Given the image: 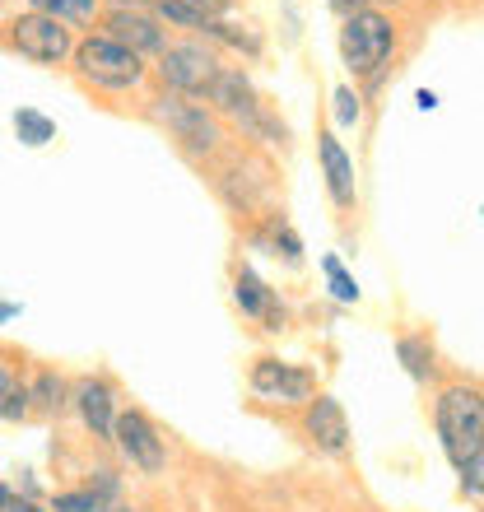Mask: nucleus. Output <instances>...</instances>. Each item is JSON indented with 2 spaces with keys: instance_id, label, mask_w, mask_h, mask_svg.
I'll return each instance as SVG.
<instances>
[{
  "instance_id": "obj_1",
  "label": "nucleus",
  "mask_w": 484,
  "mask_h": 512,
  "mask_svg": "<svg viewBox=\"0 0 484 512\" xmlns=\"http://www.w3.org/2000/svg\"><path fill=\"white\" fill-rule=\"evenodd\" d=\"M205 103H210L215 117H229L233 126H242V131L256 135V140H270V145H284V140H289V126L256 98L252 80H247L242 70H219V80L210 84Z\"/></svg>"
},
{
  "instance_id": "obj_2",
  "label": "nucleus",
  "mask_w": 484,
  "mask_h": 512,
  "mask_svg": "<svg viewBox=\"0 0 484 512\" xmlns=\"http://www.w3.org/2000/svg\"><path fill=\"white\" fill-rule=\"evenodd\" d=\"M433 419H438V438H443L447 457L457 466L484 452V396L475 387H447L438 396Z\"/></svg>"
},
{
  "instance_id": "obj_3",
  "label": "nucleus",
  "mask_w": 484,
  "mask_h": 512,
  "mask_svg": "<svg viewBox=\"0 0 484 512\" xmlns=\"http://www.w3.org/2000/svg\"><path fill=\"white\" fill-rule=\"evenodd\" d=\"M75 70H80L84 84L94 89H108V94H126L145 80V56H135L131 47L112 42L108 33H94V38L75 42Z\"/></svg>"
},
{
  "instance_id": "obj_4",
  "label": "nucleus",
  "mask_w": 484,
  "mask_h": 512,
  "mask_svg": "<svg viewBox=\"0 0 484 512\" xmlns=\"http://www.w3.org/2000/svg\"><path fill=\"white\" fill-rule=\"evenodd\" d=\"M154 117L173 131V140L187 149V154H215L219 140H224L219 117L205 108V103H196V98H182V94H168V89H163V94L154 98Z\"/></svg>"
},
{
  "instance_id": "obj_5",
  "label": "nucleus",
  "mask_w": 484,
  "mask_h": 512,
  "mask_svg": "<svg viewBox=\"0 0 484 512\" xmlns=\"http://www.w3.org/2000/svg\"><path fill=\"white\" fill-rule=\"evenodd\" d=\"M5 42H10L24 61H33V66H61L66 56H75V33H70V24H61L52 14H38V10L10 19Z\"/></svg>"
},
{
  "instance_id": "obj_6",
  "label": "nucleus",
  "mask_w": 484,
  "mask_h": 512,
  "mask_svg": "<svg viewBox=\"0 0 484 512\" xmlns=\"http://www.w3.org/2000/svg\"><path fill=\"white\" fill-rule=\"evenodd\" d=\"M391 52H396V28H391L387 14L363 10L354 19H345V28H340V56H345V66L354 75H377Z\"/></svg>"
},
{
  "instance_id": "obj_7",
  "label": "nucleus",
  "mask_w": 484,
  "mask_h": 512,
  "mask_svg": "<svg viewBox=\"0 0 484 512\" xmlns=\"http://www.w3.org/2000/svg\"><path fill=\"white\" fill-rule=\"evenodd\" d=\"M219 56L201 42H168L159 56V80L168 84V94L182 98H205L210 84L219 80Z\"/></svg>"
},
{
  "instance_id": "obj_8",
  "label": "nucleus",
  "mask_w": 484,
  "mask_h": 512,
  "mask_svg": "<svg viewBox=\"0 0 484 512\" xmlns=\"http://www.w3.org/2000/svg\"><path fill=\"white\" fill-rule=\"evenodd\" d=\"M112 443L121 447V457L131 461L140 475H159L168 466V452H163L159 429L149 424L140 410H117V429H112Z\"/></svg>"
},
{
  "instance_id": "obj_9",
  "label": "nucleus",
  "mask_w": 484,
  "mask_h": 512,
  "mask_svg": "<svg viewBox=\"0 0 484 512\" xmlns=\"http://www.w3.org/2000/svg\"><path fill=\"white\" fill-rule=\"evenodd\" d=\"M252 391L275 405H308L312 396H317V382H312L308 368H294V364L266 354V359L252 364Z\"/></svg>"
},
{
  "instance_id": "obj_10",
  "label": "nucleus",
  "mask_w": 484,
  "mask_h": 512,
  "mask_svg": "<svg viewBox=\"0 0 484 512\" xmlns=\"http://www.w3.org/2000/svg\"><path fill=\"white\" fill-rule=\"evenodd\" d=\"M103 33L121 47H131L135 56H163V47H168V33L149 10H112L103 19Z\"/></svg>"
},
{
  "instance_id": "obj_11",
  "label": "nucleus",
  "mask_w": 484,
  "mask_h": 512,
  "mask_svg": "<svg viewBox=\"0 0 484 512\" xmlns=\"http://www.w3.org/2000/svg\"><path fill=\"white\" fill-rule=\"evenodd\" d=\"M303 433H308L312 447L326 452V457H340V452L350 447V419H345L336 396H312L308 415H303Z\"/></svg>"
},
{
  "instance_id": "obj_12",
  "label": "nucleus",
  "mask_w": 484,
  "mask_h": 512,
  "mask_svg": "<svg viewBox=\"0 0 484 512\" xmlns=\"http://www.w3.org/2000/svg\"><path fill=\"white\" fill-rule=\"evenodd\" d=\"M70 401H75V410H80L84 429L94 433V438H103V443H112V429H117V396H112V387L103 378H80L75 387H70Z\"/></svg>"
},
{
  "instance_id": "obj_13",
  "label": "nucleus",
  "mask_w": 484,
  "mask_h": 512,
  "mask_svg": "<svg viewBox=\"0 0 484 512\" xmlns=\"http://www.w3.org/2000/svg\"><path fill=\"white\" fill-rule=\"evenodd\" d=\"M317 159H322V173H326V191H331V201H336L340 210H350V205H354V159L345 154V145H340L331 131L317 135Z\"/></svg>"
},
{
  "instance_id": "obj_14",
  "label": "nucleus",
  "mask_w": 484,
  "mask_h": 512,
  "mask_svg": "<svg viewBox=\"0 0 484 512\" xmlns=\"http://www.w3.org/2000/svg\"><path fill=\"white\" fill-rule=\"evenodd\" d=\"M270 289L261 280H256V270L242 266L238 275H233V303L242 308V317H266V303H270Z\"/></svg>"
},
{
  "instance_id": "obj_15",
  "label": "nucleus",
  "mask_w": 484,
  "mask_h": 512,
  "mask_svg": "<svg viewBox=\"0 0 484 512\" xmlns=\"http://www.w3.org/2000/svg\"><path fill=\"white\" fill-rule=\"evenodd\" d=\"M396 359H401V368L410 373L415 382H429L433 378V345L424 336H401L396 340Z\"/></svg>"
},
{
  "instance_id": "obj_16",
  "label": "nucleus",
  "mask_w": 484,
  "mask_h": 512,
  "mask_svg": "<svg viewBox=\"0 0 484 512\" xmlns=\"http://www.w3.org/2000/svg\"><path fill=\"white\" fill-rule=\"evenodd\" d=\"M149 14L159 19V24H173V28H196V33H205V19L196 5H187V0H149Z\"/></svg>"
},
{
  "instance_id": "obj_17",
  "label": "nucleus",
  "mask_w": 484,
  "mask_h": 512,
  "mask_svg": "<svg viewBox=\"0 0 484 512\" xmlns=\"http://www.w3.org/2000/svg\"><path fill=\"white\" fill-rule=\"evenodd\" d=\"M14 131H19V140H24L28 149H42L56 140V122L52 117H42L38 108H19L14 112Z\"/></svg>"
},
{
  "instance_id": "obj_18",
  "label": "nucleus",
  "mask_w": 484,
  "mask_h": 512,
  "mask_svg": "<svg viewBox=\"0 0 484 512\" xmlns=\"http://www.w3.org/2000/svg\"><path fill=\"white\" fill-rule=\"evenodd\" d=\"M38 14H52L61 24H89L98 14V0H28Z\"/></svg>"
},
{
  "instance_id": "obj_19",
  "label": "nucleus",
  "mask_w": 484,
  "mask_h": 512,
  "mask_svg": "<svg viewBox=\"0 0 484 512\" xmlns=\"http://www.w3.org/2000/svg\"><path fill=\"white\" fill-rule=\"evenodd\" d=\"M28 401L38 405V410H61V405L70 401V387H66V378H56V373H38L33 378V387H28Z\"/></svg>"
},
{
  "instance_id": "obj_20",
  "label": "nucleus",
  "mask_w": 484,
  "mask_h": 512,
  "mask_svg": "<svg viewBox=\"0 0 484 512\" xmlns=\"http://www.w3.org/2000/svg\"><path fill=\"white\" fill-rule=\"evenodd\" d=\"M205 38L224 42V47H233V52L261 56V38H256V33H247V28H238V24H224V19H210V24H205Z\"/></svg>"
},
{
  "instance_id": "obj_21",
  "label": "nucleus",
  "mask_w": 484,
  "mask_h": 512,
  "mask_svg": "<svg viewBox=\"0 0 484 512\" xmlns=\"http://www.w3.org/2000/svg\"><path fill=\"white\" fill-rule=\"evenodd\" d=\"M322 270H326V280H331V294H336L340 303H359V280L340 266V256H322Z\"/></svg>"
},
{
  "instance_id": "obj_22",
  "label": "nucleus",
  "mask_w": 484,
  "mask_h": 512,
  "mask_svg": "<svg viewBox=\"0 0 484 512\" xmlns=\"http://www.w3.org/2000/svg\"><path fill=\"white\" fill-rule=\"evenodd\" d=\"M47 512H103V503H98L89 489H70V494H56Z\"/></svg>"
},
{
  "instance_id": "obj_23",
  "label": "nucleus",
  "mask_w": 484,
  "mask_h": 512,
  "mask_svg": "<svg viewBox=\"0 0 484 512\" xmlns=\"http://www.w3.org/2000/svg\"><path fill=\"white\" fill-rule=\"evenodd\" d=\"M331 103H336V122H340V126H354V122L363 117L359 94H354V89H345V84H340L336 94H331Z\"/></svg>"
},
{
  "instance_id": "obj_24",
  "label": "nucleus",
  "mask_w": 484,
  "mask_h": 512,
  "mask_svg": "<svg viewBox=\"0 0 484 512\" xmlns=\"http://www.w3.org/2000/svg\"><path fill=\"white\" fill-rule=\"evenodd\" d=\"M284 252V261H289V266H298V261H303V243H298V233L289 229V224H275V256Z\"/></svg>"
},
{
  "instance_id": "obj_25",
  "label": "nucleus",
  "mask_w": 484,
  "mask_h": 512,
  "mask_svg": "<svg viewBox=\"0 0 484 512\" xmlns=\"http://www.w3.org/2000/svg\"><path fill=\"white\" fill-rule=\"evenodd\" d=\"M457 471H461V489L475 494V499H484V452L480 457H471L466 466H457Z\"/></svg>"
},
{
  "instance_id": "obj_26",
  "label": "nucleus",
  "mask_w": 484,
  "mask_h": 512,
  "mask_svg": "<svg viewBox=\"0 0 484 512\" xmlns=\"http://www.w3.org/2000/svg\"><path fill=\"white\" fill-rule=\"evenodd\" d=\"M28 387H10L5 396H0V419H24L28 415Z\"/></svg>"
},
{
  "instance_id": "obj_27",
  "label": "nucleus",
  "mask_w": 484,
  "mask_h": 512,
  "mask_svg": "<svg viewBox=\"0 0 484 512\" xmlns=\"http://www.w3.org/2000/svg\"><path fill=\"white\" fill-rule=\"evenodd\" d=\"M89 494H94L98 503H103V508H108V503H117V494H121V480L112 471H94V485H89Z\"/></svg>"
},
{
  "instance_id": "obj_28",
  "label": "nucleus",
  "mask_w": 484,
  "mask_h": 512,
  "mask_svg": "<svg viewBox=\"0 0 484 512\" xmlns=\"http://www.w3.org/2000/svg\"><path fill=\"white\" fill-rule=\"evenodd\" d=\"M187 5H196L205 19H224V14L233 10V0H187Z\"/></svg>"
},
{
  "instance_id": "obj_29",
  "label": "nucleus",
  "mask_w": 484,
  "mask_h": 512,
  "mask_svg": "<svg viewBox=\"0 0 484 512\" xmlns=\"http://www.w3.org/2000/svg\"><path fill=\"white\" fill-rule=\"evenodd\" d=\"M331 10H336L340 19H354V14L368 10V0H331Z\"/></svg>"
},
{
  "instance_id": "obj_30",
  "label": "nucleus",
  "mask_w": 484,
  "mask_h": 512,
  "mask_svg": "<svg viewBox=\"0 0 484 512\" xmlns=\"http://www.w3.org/2000/svg\"><path fill=\"white\" fill-rule=\"evenodd\" d=\"M10 512H42V508H38L33 499H14V503H10Z\"/></svg>"
},
{
  "instance_id": "obj_31",
  "label": "nucleus",
  "mask_w": 484,
  "mask_h": 512,
  "mask_svg": "<svg viewBox=\"0 0 484 512\" xmlns=\"http://www.w3.org/2000/svg\"><path fill=\"white\" fill-rule=\"evenodd\" d=\"M10 317H19V303H0V322H10Z\"/></svg>"
},
{
  "instance_id": "obj_32",
  "label": "nucleus",
  "mask_w": 484,
  "mask_h": 512,
  "mask_svg": "<svg viewBox=\"0 0 484 512\" xmlns=\"http://www.w3.org/2000/svg\"><path fill=\"white\" fill-rule=\"evenodd\" d=\"M10 503H14V494H10V485H0V512H10Z\"/></svg>"
},
{
  "instance_id": "obj_33",
  "label": "nucleus",
  "mask_w": 484,
  "mask_h": 512,
  "mask_svg": "<svg viewBox=\"0 0 484 512\" xmlns=\"http://www.w3.org/2000/svg\"><path fill=\"white\" fill-rule=\"evenodd\" d=\"M10 387H14V382H10V373H5V364H0V396H5Z\"/></svg>"
},
{
  "instance_id": "obj_34",
  "label": "nucleus",
  "mask_w": 484,
  "mask_h": 512,
  "mask_svg": "<svg viewBox=\"0 0 484 512\" xmlns=\"http://www.w3.org/2000/svg\"><path fill=\"white\" fill-rule=\"evenodd\" d=\"M103 512H131V508H121V503H108V508H103Z\"/></svg>"
},
{
  "instance_id": "obj_35",
  "label": "nucleus",
  "mask_w": 484,
  "mask_h": 512,
  "mask_svg": "<svg viewBox=\"0 0 484 512\" xmlns=\"http://www.w3.org/2000/svg\"><path fill=\"white\" fill-rule=\"evenodd\" d=\"M0 5H5V0H0Z\"/></svg>"
}]
</instances>
